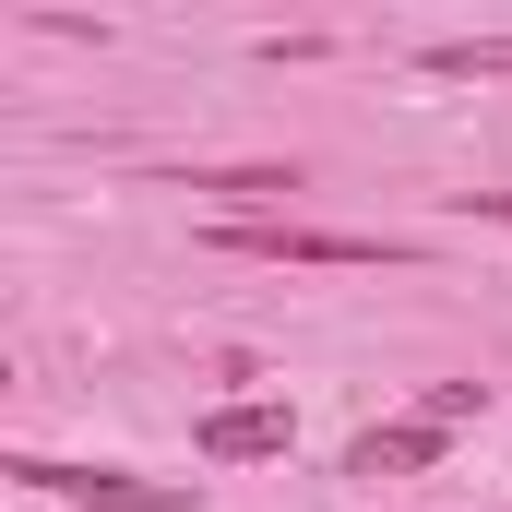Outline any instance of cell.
Instances as JSON below:
<instances>
[{
    "instance_id": "6da1fadb",
    "label": "cell",
    "mask_w": 512,
    "mask_h": 512,
    "mask_svg": "<svg viewBox=\"0 0 512 512\" xmlns=\"http://www.w3.org/2000/svg\"><path fill=\"white\" fill-rule=\"evenodd\" d=\"M227 251H262V262H405V239H346V227H286V215H239Z\"/></svg>"
},
{
    "instance_id": "7a4b0ae2",
    "label": "cell",
    "mask_w": 512,
    "mask_h": 512,
    "mask_svg": "<svg viewBox=\"0 0 512 512\" xmlns=\"http://www.w3.org/2000/svg\"><path fill=\"white\" fill-rule=\"evenodd\" d=\"M24 489H60V501H96V512H179L191 489L167 477H120V465H12Z\"/></svg>"
},
{
    "instance_id": "3957f363",
    "label": "cell",
    "mask_w": 512,
    "mask_h": 512,
    "mask_svg": "<svg viewBox=\"0 0 512 512\" xmlns=\"http://www.w3.org/2000/svg\"><path fill=\"white\" fill-rule=\"evenodd\" d=\"M191 441H203V465H262V453L298 441V417H286V405H215Z\"/></svg>"
},
{
    "instance_id": "277c9868",
    "label": "cell",
    "mask_w": 512,
    "mask_h": 512,
    "mask_svg": "<svg viewBox=\"0 0 512 512\" xmlns=\"http://www.w3.org/2000/svg\"><path fill=\"white\" fill-rule=\"evenodd\" d=\"M441 441H453V429H429V417H393V429H370V441L346 453V477H405V465H441Z\"/></svg>"
},
{
    "instance_id": "5b68a950",
    "label": "cell",
    "mask_w": 512,
    "mask_h": 512,
    "mask_svg": "<svg viewBox=\"0 0 512 512\" xmlns=\"http://www.w3.org/2000/svg\"><path fill=\"white\" fill-rule=\"evenodd\" d=\"M191 191H227V203H286V191H298V167H215V179H191Z\"/></svg>"
},
{
    "instance_id": "8992f818",
    "label": "cell",
    "mask_w": 512,
    "mask_h": 512,
    "mask_svg": "<svg viewBox=\"0 0 512 512\" xmlns=\"http://www.w3.org/2000/svg\"><path fill=\"white\" fill-rule=\"evenodd\" d=\"M429 72H512V36H441Z\"/></svg>"
},
{
    "instance_id": "52a82bcc",
    "label": "cell",
    "mask_w": 512,
    "mask_h": 512,
    "mask_svg": "<svg viewBox=\"0 0 512 512\" xmlns=\"http://www.w3.org/2000/svg\"><path fill=\"white\" fill-rule=\"evenodd\" d=\"M417 417H429V429H465V417H489V382H429Z\"/></svg>"
},
{
    "instance_id": "ba28073f",
    "label": "cell",
    "mask_w": 512,
    "mask_h": 512,
    "mask_svg": "<svg viewBox=\"0 0 512 512\" xmlns=\"http://www.w3.org/2000/svg\"><path fill=\"white\" fill-rule=\"evenodd\" d=\"M465 215H501V227H512V191H465Z\"/></svg>"
}]
</instances>
